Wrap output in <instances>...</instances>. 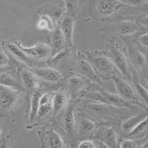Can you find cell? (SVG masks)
I'll list each match as a JSON object with an SVG mask.
<instances>
[{
  "label": "cell",
  "instance_id": "36",
  "mask_svg": "<svg viewBox=\"0 0 148 148\" xmlns=\"http://www.w3.org/2000/svg\"><path fill=\"white\" fill-rule=\"evenodd\" d=\"M117 1L125 5H136L141 3L142 0H117Z\"/></svg>",
  "mask_w": 148,
  "mask_h": 148
},
{
  "label": "cell",
  "instance_id": "2",
  "mask_svg": "<svg viewBox=\"0 0 148 148\" xmlns=\"http://www.w3.org/2000/svg\"><path fill=\"white\" fill-rule=\"evenodd\" d=\"M104 53L116 67L119 74L125 79L130 80L131 78L130 63L127 54L121 49V47L113 39H109L106 44Z\"/></svg>",
  "mask_w": 148,
  "mask_h": 148
},
{
  "label": "cell",
  "instance_id": "26",
  "mask_svg": "<svg viewBox=\"0 0 148 148\" xmlns=\"http://www.w3.org/2000/svg\"><path fill=\"white\" fill-rule=\"evenodd\" d=\"M40 96V93H39L36 91H34L32 95H31L30 107H29L28 110V121L30 123L34 122V120L37 118L38 111H39Z\"/></svg>",
  "mask_w": 148,
  "mask_h": 148
},
{
  "label": "cell",
  "instance_id": "25",
  "mask_svg": "<svg viewBox=\"0 0 148 148\" xmlns=\"http://www.w3.org/2000/svg\"><path fill=\"white\" fill-rule=\"evenodd\" d=\"M7 49L9 52L14 56L16 59L21 62L25 63L27 64H31V59L29 58L25 53L22 51L18 45L14 44V43H8L7 45Z\"/></svg>",
  "mask_w": 148,
  "mask_h": 148
},
{
  "label": "cell",
  "instance_id": "20",
  "mask_svg": "<svg viewBox=\"0 0 148 148\" xmlns=\"http://www.w3.org/2000/svg\"><path fill=\"white\" fill-rule=\"evenodd\" d=\"M54 93L47 92L40 96L39 99V107L37 118L42 119L53 111V101Z\"/></svg>",
  "mask_w": 148,
  "mask_h": 148
},
{
  "label": "cell",
  "instance_id": "23",
  "mask_svg": "<svg viewBox=\"0 0 148 148\" xmlns=\"http://www.w3.org/2000/svg\"><path fill=\"white\" fill-rule=\"evenodd\" d=\"M147 119V113H141L136 115L134 116H132L130 118L127 119L126 120L123 121L121 124V129L123 132L126 133H129L134 129L137 125L141 123V121Z\"/></svg>",
  "mask_w": 148,
  "mask_h": 148
},
{
  "label": "cell",
  "instance_id": "12",
  "mask_svg": "<svg viewBox=\"0 0 148 148\" xmlns=\"http://www.w3.org/2000/svg\"><path fill=\"white\" fill-rule=\"evenodd\" d=\"M96 138L108 148H119V138L113 127H104L97 130Z\"/></svg>",
  "mask_w": 148,
  "mask_h": 148
},
{
  "label": "cell",
  "instance_id": "10",
  "mask_svg": "<svg viewBox=\"0 0 148 148\" xmlns=\"http://www.w3.org/2000/svg\"><path fill=\"white\" fill-rule=\"evenodd\" d=\"M117 94L126 101L136 100V94L132 86L126 81V79L120 76H116L113 78Z\"/></svg>",
  "mask_w": 148,
  "mask_h": 148
},
{
  "label": "cell",
  "instance_id": "14",
  "mask_svg": "<svg viewBox=\"0 0 148 148\" xmlns=\"http://www.w3.org/2000/svg\"><path fill=\"white\" fill-rule=\"evenodd\" d=\"M75 18L68 15H64L61 20L60 27L61 31L64 36L65 45L67 47H71L73 46L74 39V26H75Z\"/></svg>",
  "mask_w": 148,
  "mask_h": 148
},
{
  "label": "cell",
  "instance_id": "6",
  "mask_svg": "<svg viewBox=\"0 0 148 148\" xmlns=\"http://www.w3.org/2000/svg\"><path fill=\"white\" fill-rule=\"evenodd\" d=\"M22 90L0 85V110L9 112L16 109L20 100Z\"/></svg>",
  "mask_w": 148,
  "mask_h": 148
},
{
  "label": "cell",
  "instance_id": "38",
  "mask_svg": "<svg viewBox=\"0 0 148 148\" xmlns=\"http://www.w3.org/2000/svg\"><path fill=\"white\" fill-rule=\"evenodd\" d=\"M141 148H148V146H147V141H146V143L144 144V145L141 147Z\"/></svg>",
  "mask_w": 148,
  "mask_h": 148
},
{
  "label": "cell",
  "instance_id": "27",
  "mask_svg": "<svg viewBox=\"0 0 148 148\" xmlns=\"http://www.w3.org/2000/svg\"><path fill=\"white\" fill-rule=\"evenodd\" d=\"M0 85L17 90H22V87H21L16 79L8 72H4L0 74Z\"/></svg>",
  "mask_w": 148,
  "mask_h": 148
},
{
  "label": "cell",
  "instance_id": "34",
  "mask_svg": "<svg viewBox=\"0 0 148 148\" xmlns=\"http://www.w3.org/2000/svg\"><path fill=\"white\" fill-rule=\"evenodd\" d=\"M10 64V59L7 54L3 51H0V67H3Z\"/></svg>",
  "mask_w": 148,
  "mask_h": 148
},
{
  "label": "cell",
  "instance_id": "28",
  "mask_svg": "<svg viewBox=\"0 0 148 148\" xmlns=\"http://www.w3.org/2000/svg\"><path fill=\"white\" fill-rule=\"evenodd\" d=\"M147 119H146L141 121V123H139L130 133H128V138L140 139V138H143L144 136H145V135H147Z\"/></svg>",
  "mask_w": 148,
  "mask_h": 148
},
{
  "label": "cell",
  "instance_id": "24",
  "mask_svg": "<svg viewBox=\"0 0 148 148\" xmlns=\"http://www.w3.org/2000/svg\"><path fill=\"white\" fill-rule=\"evenodd\" d=\"M78 129L79 133L82 136L91 134L96 129V124L90 119L81 116L78 121Z\"/></svg>",
  "mask_w": 148,
  "mask_h": 148
},
{
  "label": "cell",
  "instance_id": "39",
  "mask_svg": "<svg viewBox=\"0 0 148 148\" xmlns=\"http://www.w3.org/2000/svg\"><path fill=\"white\" fill-rule=\"evenodd\" d=\"M1 136H2V129L0 127V138H1Z\"/></svg>",
  "mask_w": 148,
  "mask_h": 148
},
{
  "label": "cell",
  "instance_id": "4",
  "mask_svg": "<svg viewBox=\"0 0 148 148\" xmlns=\"http://www.w3.org/2000/svg\"><path fill=\"white\" fill-rule=\"evenodd\" d=\"M122 39L126 45L127 57L129 63L138 73L145 71V68H147V61L145 56L140 51L139 47L134 42L128 39L127 36L122 37Z\"/></svg>",
  "mask_w": 148,
  "mask_h": 148
},
{
  "label": "cell",
  "instance_id": "19",
  "mask_svg": "<svg viewBox=\"0 0 148 148\" xmlns=\"http://www.w3.org/2000/svg\"><path fill=\"white\" fill-rule=\"evenodd\" d=\"M51 32L52 33L51 35V48L52 51V55L54 56L60 51H63L66 45L64 36L59 26H56Z\"/></svg>",
  "mask_w": 148,
  "mask_h": 148
},
{
  "label": "cell",
  "instance_id": "21",
  "mask_svg": "<svg viewBox=\"0 0 148 148\" xmlns=\"http://www.w3.org/2000/svg\"><path fill=\"white\" fill-rule=\"evenodd\" d=\"M39 12L43 15H46L52 19L55 25L62 20L63 16V8L61 5L51 4L45 5L43 9H40Z\"/></svg>",
  "mask_w": 148,
  "mask_h": 148
},
{
  "label": "cell",
  "instance_id": "15",
  "mask_svg": "<svg viewBox=\"0 0 148 148\" xmlns=\"http://www.w3.org/2000/svg\"><path fill=\"white\" fill-rule=\"evenodd\" d=\"M36 77L43 81L51 83H59L63 79L62 73L53 67H38L32 71Z\"/></svg>",
  "mask_w": 148,
  "mask_h": 148
},
{
  "label": "cell",
  "instance_id": "13",
  "mask_svg": "<svg viewBox=\"0 0 148 148\" xmlns=\"http://www.w3.org/2000/svg\"><path fill=\"white\" fill-rule=\"evenodd\" d=\"M114 107L110 106L106 104L101 103H89L85 106V110L88 114L91 116L101 118V117H108L114 116L116 113H119L118 110H115Z\"/></svg>",
  "mask_w": 148,
  "mask_h": 148
},
{
  "label": "cell",
  "instance_id": "30",
  "mask_svg": "<svg viewBox=\"0 0 148 148\" xmlns=\"http://www.w3.org/2000/svg\"><path fill=\"white\" fill-rule=\"evenodd\" d=\"M55 25H56L50 17L46 15H43V14L41 15L40 18L36 24L37 28L39 30H47L51 32L56 27Z\"/></svg>",
  "mask_w": 148,
  "mask_h": 148
},
{
  "label": "cell",
  "instance_id": "31",
  "mask_svg": "<svg viewBox=\"0 0 148 148\" xmlns=\"http://www.w3.org/2000/svg\"><path fill=\"white\" fill-rule=\"evenodd\" d=\"M133 85L135 87V89L136 91L137 92L138 95L139 96L140 99H141L142 101L145 103H146V104H147V98H148V92L147 90L139 82L137 81V79H133Z\"/></svg>",
  "mask_w": 148,
  "mask_h": 148
},
{
  "label": "cell",
  "instance_id": "22",
  "mask_svg": "<svg viewBox=\"0 0 148 148\" xmlns=\"http://www.w3.org/2000/svg\"><path fill=\"white\" fill-rule=\"evenodd\" d=\"M68 103L67 94L64 91H58L53 95V112L55 115H58L62 113Z\"/></svg>",
  "mask_w": 148,
  "mask_h": 148
},
{
  "label": "cell",
  "instance_id": "3",
  "mask_svg": "<svg viewBox=\"0 0 148 148\" xmlns=\"http://www.w3.org/2000/svg\"><path fill=\"white\" fill-rule=\"evenodd\" d=\"M84 97L88 99L92 100L95 102L106 104L110 106L117 108H130V105L124 100L122 98L120 97L117 93H113L105 90L92 91V92H88L84 95Z\"/></svg>",
  "mask_w": 148,
  "mask_h": 148
},
{
  "label": "cell",
  "instance_id": "33",
  "mask_svg": "<svg viewBox=\"0 0 148 148\" xmlns=\"http://www.w3.org/2000/svg\"><path fill=\"white\" fill-rule=\"evenodd\" d=\"M138 42L141 47H143L144 48H147L148 46V34L147 33H144V34L139 35L138 37Z\"/></svg>",
  "mask_w": 148,
  "mask_h": 148
},
{
  "label": "cell",
  "instance_id": "29",
  "mask_svg": "<svg viewBox=\"0 0 148 148\" xmlns=\"http://www.w3.org/2000/svg\"><path fill=\"white\" fill-rule=\"evenodd\" d=\"M64 4L66 14L75 18L79 10V0H64Z\"/></svg>",
  "mask_w": 148,
  "mask_h": 148
},
{
  "label": "cell",
  "instance_id": "1",
  "mask_svg": "<svg viewBox=\"0 0 148 148\" xmlns=\"http://www.w3.org/2000/svg\"><path fill=\"white\" fill-rule=\"evenodd\" d=\"M83 57L88 61L101 80L112 79L114 76H119L116 68L107 56L97 51H87Z\"/></svg>",
  "mask_w": 148,
  "mask_h": 148
},
{
  "label": "cell",
  "instance_id": "16",
  "mask_svg": "<svg viewBox=\"0 0 148 148\" xmlns=\"http://www.w3.org/2000/svg\"><path fill=\"white\" fill-rule=\"evenodd\" d=\"M89 84V80L81 76H71L67 83V88L71 99H75L79 96L87 86Z\"/></svg>",
  "mask_w": 148,
  "mask_h": 148
},
{
  "label": "cell",
  "instance_id": "11",
  "mask_svg": "<svg viewBox=\"0 0 148 148\" xmlns=\"http://www.w3.org/2000/svg\"><path fill=\"white\" fill-rule=\"evenodd\" d=\"M103 30L107 33H113L122 37L129 36L135 33L138 32L141 28L136 24L133 22H122L112 26H107Z\"/></svg>",
  "mask_w": 148,
  "mask_h": 148
},
{
  "label": "cell",
  "instance_id": "7",
  "mask_svg": "<svg viewBox=\"0 0 148 148\" xmlns=\"http://www.w3.org/2000/svg\"><path fill=\"white\" fill-rule=\"evenodd\" d=\"M18 45L30 59L34 58L39 60H44L47 59L52 55L51 46L44 42H39L33 47H23L21 44H18Z\"/></svg>",
  "mask_w": 148,
  "mask_h": 148
},
{
  "label": "cell",
  "instance_id": "5",
  "mask_svg": "<svg viewBox=\"0 0 148 148\" xmlns=\"http://www.w3.org/2000/svg\"><path fill=\"white\" fill-rule=\"evenodd\" d=\"M42 148H65L62 138L50 125H46L38 131Z\"/></svg>",
  "mask_w": 148,
  "mask_h": 148
},
{
  "label": "cell",
  "instance_id": "18",
  "mask_svg": "<svg viewBox=\"0 0 148 148\" xmlns=\"http://www.w3.org/2000/svg\"><path fill=\"white\" fill-rule=\"evenodd\" d=\"M20 78L22 88H25L28 92H34L39 87V79L32 71L25 69L22 70Z\"/></svg>",
  "mask_w": 148,
  "mask_h": 148
},
{
  "label": "cell",
  "instance_id": "9",
  "mask_svg": "<svg viewBox=\"0 0 148 148\" xmlns=\"http://www.w3.org/2000/svg\"><path fill=\"white\" fill-rule=\"evenodd\" d=\"M62 127L64 133L69 137L72 138L76 133V119L74 113V105L70 103L65 108L62 117Z\"/></svg>",
  "mask_w": 148,
  "mask_h": 148
},
{
  "label": "cell",
  "instance_id": "8",
  "mask_svg": "<svg viewBox=\"0 0 148 148\" xmlns=\"http://www.w3.org/2000/svg\"><path fill=\"white\" fill-rule=\"evenodd\" d=\"M73 71L74 73L79 74V76L85 78L89 81L95 82L97 83L101 82V79L98 76L96 71L92 68L91 64L88 62V61L84 57L79 59L76 62L73 67Z\"/></svg>",
  "mask_w": 148,
  "mask_h": 148
},
{
  "label": "cell",
  "instance_id": "32",
  "mask_svg": "<svg viewBox=\"0 0 148 148\" xmlns=\"http://www.w3.org/2000/svg\"><path fill=\"white\" fill-rule=\"evenodd\" d=\"M120 148H138V144L134 139H124L121 141Z\"/></svg>",
  "mask_w": 148,
  "mask_h": 148
},
{
  "label": "cell",
  "instance_id": "35",
  "mask_svg": "<svg viewBox=\"0 0 148 148\" xmlns=\"http://www.w3.org/2000/svg\"><path fill=\"white\" fill-rule=\"evenodd\" d=\"M78 148H96V145L90 140H83L79 144Z\"/></svg>",
  "mask_w": 148,
  "mask_h": 148
},
{
  "label": "cell",
  "instance_id": "17",
  "mask_svg": "<svg viewBox=\"0 0 148 148\" xmlns=\"http://www.w3.org/2000/svg\"><path fill=\"white\" fill-rule=\"evenodd\" d=\"M119 5L115 0H97L95 4V13L101 17L113 15L119 8Z\"/></svg>",
  "mask_w": 148,
  "mask_h": 148
},
{
  "label": "cell",
  "instance_id": "37",
  "mask_svg": "<svg viewBox=\"0 0 148 148\" xmlns=\"http://www.w3.org/2000/svg\"><path fill=\"white\" fill-rule=\"evenodd\" d=\"M0 148H8V138H4V139L0 141Z\"/></svg>",
  "mask_w": 148,
  "mask_h": 148
}]
</instances>
